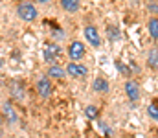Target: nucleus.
<instances>
[{
	"label": "nucleus",
	"mask_w": 158,
	"mask_h": 138,
	"mask_svg": "<svg viewBox=\"0 0 158 138\" xmlns=\"http://www.w3.org/2000/svg\"><path fill=\"white\" fill-rule=\"evenodd\" d=\"M17 13H19V17L22 19V20H26V22H31V20H35L37 19V7L33 6V4H30V2H24V4H20L19 7H17Z\"/></svg>",
	"instance_id": "obj_1"
},
{
	"label": "nucleus",
	"mask_w": 158,
	"mask_h": 138,
	"mask_svg": "<svg viewBox=\"0 0 158 138\" xmlns=\"http://www.w3.org/2000/svg\"><path fill=\"white\" fill-rule=\"evenodd\" d=\"M68 55H70L72 61L83 59V55H85V44L79 43V41H74V43L70 44V48H68Z\"/></svg>",
	"instance_id": "obj_2"
},
{
	"label": "nucleus",
	"mask_w": 158,
	"mask_h": 138,
	"mask_svg": "<svg viewBox=\"0 0 158 138\" xmlns=\"http://www.w3.org/2000/svg\"><path fill=\"white\" fill-rule=\"evenodd\" d=\"M125 92H127V96H129V99H131V101L140 99V87H138V83H136V81L127 79V81H125Z\"/></svg>",
	"instance_id": "obj_3"
},
{
	"label": "nucleus",
	"mask_w": 158,
	"mask_h": 138,
	"mask_svg": "<svg viewBox=\"0 0 158 138\" xmlns=\"http://www.w3.org/2000/svg\"><path fill=\"white\" fill-rule=\"evenodd\" d=\"M86 72L88 70L83 65H77L76 61H72V63L66 65V74H70L72 77H83V76H86Z\"/></svg>",
	"instance_id": "obj_4"
},
{
	"label": "nucleus",
	"mask_w": 158,
	"mask_h": 138,
	"mask_svg": "<svg viewBox=\"0 0 158 138\" xmlns=\"http://www.w3.org/2000/svg\"><path fill=\"white\" fill-rule=\"evenodd\" d=\"M85 39H86L92 46L101 44V37H99V33H98V30H96L94 26H86V28H85Z\"/></svg>",
	"instance_id": "obj_5"
},
{
	"label": "nucleus",
	"mask_w": 158,
	"mask_h": 138,
	"mask_svg": "<svg viewBox=\"0 0 158 138\" xmlns=\"http://www.w3.org/2000/svg\"><path fill=\"white\" fill-rule=\"evenodd\" d=\"M37 90L42 98H50V94H52V85H50V79L48 77H39V81H37Z\"/></svg>",
	"instance_id": "obj_6"
},
{
	"label": "nucleus",
	"mask_w": 158,
	"mask_h": 138,
	"mask_svg": "<svg viewBox=\"0 0 158 138\" xmlns=\"http://www.w3.org/2000/svg\"><path fill=\"white\" fill-rule=\"evenodd\" d=\"M61 7L68 13H76L79 9V0H61Z\"/></svg>",
	"instance_id": "obj_7"
},
{
	"label": "nucleus",
	"mask_w": 158,
	"mask_h": 138,
	"mask_svg": "<svg viewBox=\"0 0 158 138\" xmlns=\"http://www.w3.org/2000/svg\"><path fill=\"white\" fill-rule=\"evenodd\" d=\"M57 55H59V48H57V46H48V48L44 50V59H46L48 63H53Z\"/></svg>",
	"instance_id": "obj_8"
},
{
	"label": "nucleus",
	"mask_w": 158,
	"mask_h": 138,
	"mask_svg": "<svg viewBox=\"0 0 158 138\" xmlns=\"http://www.w3.org/2000/svg\"><path fill=\"white\" fill-rule=\"evenodd\" d=\"M92 89H94L96 92H109V83H107L103 77H98V79H94Z\"/></svg>",
	"instance_id": "obj_9"
},
{
	"label": "nucleus",
	"mask_w": 158,
	"mask_h": 138,
	"mask_svg": "<svg viewBox=\"0 0 158 138\" xmlns=\"http://www.w3.org/2000/svg\"><path fill=\"white\" fill-rule=\"evenodd\" d=\"M4 114H6V120H7L9 123H15V122H17V114H15V111H13V107H11L9 103L4 105Z\"/></svg>",
	"instance_id": "obj_10"
},
{
	"label": "nucleus",
	"mask_w": 158,
	"mask_h": 138,
	"mask_svg": "<svg viewBox=\"0 0 158 138\" xmlns=\"http://www.w3.org/2000/svg\"><path fill=\"white\" fill-rule=\"evenodd\" d=\"M48 76H50V77H55V79H59V77H64V68H61V66L53 65V66H50V70H48Z\"/></svg>",
	"instance_id": "obj_11"
},
{
	"label": "nucleus",
	"mask_w": 158,
	"mask_h": 138,
	"mask_svg": "<svg viewBox=\"0 0 158 138\" xmlns=\"http://www.w3.org/2000/svg\"><path fill=\"white\" fill-rule=\"evenodd\" d=\"M147 28H149V33H151L155 39H158V17H153V19L149 20Z\"/></svg>",
	"instance_id": "obj_12"
},
{
	"label": "nucleus",
	"mask_w": 158,
	"mask_h": 138,
	"mask_svg": "<svg viewBox=\"0 0 158 138\" xmlns=\"http://www.w3.org/2000/svg\"><path fill=\"white\" fill-rule=\"evenodd\" d=\"M147 63H149V66H151V68L155 66V68L158 70V52H156V50H151V52H149Z\"/></svg>",
	"instance_id": "obj_13"
},
{
	"label": "nucleus",
	"mask_w": 158,
	"mask_h": 138,
	"mask_svg": "<svg viewBox=\"0 0 158 138\" xmlns=\"http://www.w3.org/2000/svg\"><path fill=\"white\" fill-rule=\"evenodd\" d=\"M147 114H149L153 120H156V122H158V109L155 107V105H151V107L147 109Z\"/></svg>",
	"instance_id": "obj_14"
},
{
	"label": "nucleus",
	"mask_w": 158,
	"mask_h": 138,
	"mask_svg": "<svg viewBox=\"0 0 158 138\" xmlns=\"http://www.w3.org/2000/svg\"><path fill=\"white\" fill-rule=\"evenodd\" d=\"M85 112H86V116H88V118H96V116H98V109H96V107H92V105H90V107H86V111H85Z\"/></svg>",
	"instance_id": "obj_15"
},
{
	"label": "nucleus",
	"mask_w": 158,
	"mask_h": 138,
	"mask_svg": "<svg viewBox=\"0 0 158 138\" xmlns=\"http://www.w3.org/2000/svg\"><path fill=\"white\" fill-rule=\"evenodd\" d=\"M107 33H110V39H114V41L119 37V33H118L116 28H107Z\"/></svg>",
	"instance_id": "obj_16"
},
{
	"label": "nucleus",
	"mask_w": 158,
	"mask_h": 138,
	"mask_svg": "<svg viewBox=\"0 0 158 138\" xmlns=\"http://www.w3.org/2000/svg\"><path fill=\"white\" fill-rule=\"evenodd\" d=\"M147 7H149V11L158 15V2H147Z\"/></svg>",
	"instance_id": "obj_17"
},
{
	"label": "nucleus",
	"mask_w": 158,
	"mask_h": 138,
	"mask_svg": "<svg viewBox=\"0 0 158 138\" xmlns=\"http://www.w3.org/2000/svg\"><path fill=\"white\" fill-rule=\"evenodd\" d=\"M116 65H118V68L121 70V72H125V74H129V68H127V66H123L121 63H116Z\"/></svg>",
	"instance_id": "obj_18"
},
{
	"label": "nucleus",
	"mask_w": 158,
	"mask_h": 138,
	"mask_svg": "<svg viewBox=\"0 0 158 138\" xmlns=\"http://www.w3.org/2000/svg\"><path fill=\"white\" fill-rule=\"evenodd\" d=\"M4 125V118H2V114H0V127Z\"/></svg>",
	"instance_id": "obj_19"
},
{
	"label": "nucleus",
	"mask_w": 158,
	"mask_h": 138,
	"mask_svg": "<svg viewBox=\"0 0 158 138\" xmlns=\"http://www.w3.org/2000/svg\"><path fill=\"white\" fill-rule=\"evenodd\" d=\"M35 2H40V4H44V2H50V0H35Z\"/></svg>",
	"instance_id": "obj_20"
},
{
	"label": "nucleus",
	"mask_w": 158,
	"mask_h": 138,
	"mask_svg": "<svg viewBox=\"0 0 158 138\" xmlns=\"http://www.w3.org/2000/svg\"><path fill=\"white\" fill-rule=\"evenodd\" d=\"M0 138H4V135H2V131H0Z\"/></svg>",
	"instance_id": "obj_21"
}]
</instances>
